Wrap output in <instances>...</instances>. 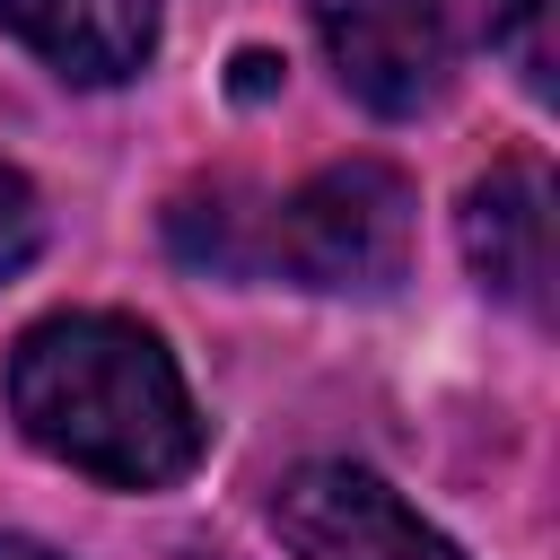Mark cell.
<instances>
[{
	"mask_svg": "<svg viewBox=\"0 0 560 560\" xmlns=\"http://www.w3.org/2000/svg\"><path fill=\"white\" fill-rule=\"evenodd\" d=\"M9 411L52 464L105 490H166L201 455L192 394L131 315H44L9 350Z\"/></svg>",
	"mask_w": 560,
	"mask_h": 560,
	"instance_id": "6da1fadb",
	"label": "cell"
},
{
	"mask_svg": "<svg viewBox=\"0 0 560 560\" xmlns=\"http://www.w3.org/2000/svg\"><path fill=\"white\" fill-rule=\"evenodd\" d=\"M411 219L420 201L385 158H341V166H315L262 219V236H271V262H289V280L376 298L411 271Z\"/></svg>",
	"mask_w": 560,
	"mask_h": 560,
	"instance_id": "7a4b0ae2",
	"label": "cell"
},
{
	"mask_svg": "<svg viewBox=\"0 0 560 560\" xmlns=\"http://www.w3.org/2000/svg\"><path fill=\"white\" fill-rule=\"evenodd\" d=\"M315 35L376 114H429L455 88V26L438 0H315Z\"/></svg>",
	"mask_w": 560,
	"mask_h": 560,
	"instance_id": "3957f363",
	"label": "cell"
},
{
	"mask_svg": "<svg viewBox=\"0 0 560 560\" xmlns=\"http://www.w3.org/2000/svg\"><path fill=\"white\" fill-rule=\"evenodd\" d=\"M271 525L298 560H464L368 464H298L271 499Z\"/></svg>",
	"mask_w": 560,
	"mask_h": 560,
	"instance_id": "277c9868",
	"label": "cell"
},
{
	"mask_svg": "<svg viewBox=\"0 0 560 560\" xmlns=\"http://www.w3.org/2000/svg\"><path fill=\"white\" fill-rule=\"evenodd\" d=\"M464 254L508 306H525V315L551 306V175H542V158H499L464 192Z\"/></svg>",
	"mask_w": 560,
	"mask_h": 560,
	"instance_id": "5b68a950",
	"label": "cell"
},
{
	"mask_svg": "<svg viewBox=\"0 0 560 560\" xmlns=\"http://www.w3.org/2000/svg\"><path fill=\"white\" fill-rule=\"evenodd\" d=\"M0 26L79 88H114L158 52L149 0H0Z\"/></svg>",
	"mask_w": 560,
	"mask_h": 560,
	"instance_id": "8992f818",
	"label": "cell"
},
{
	"mask_svg": "<svg viewBox=\"0 0 560 560\" xmlns=\"http://www.w3.org/2000/svg\"><path fill=\"white\" fill-rule=\"evenodd\" d=\"M35 254H44V201L18 166H0V280H18Z\"/></svg>",
	"mask_w": 560,
	"mask_h": 560,
	"instance_id": "52a82bcc",
	"label": "cell"
},
{
	"mask_svg": "<svg viewBox=\"0 0 560 560\" xmlns=\"http://www.w3.org/2000/svg\"><path fill=\"white\" fill-rule=\"evenodd\" d=\"M0 560H52L44 542H26V534H0Z\"/></svg>",
	"mask_w": 560,
	"mask_h": 560,
	"instance_id": "ba28073f",
	"label": "cell"
}]
</instances>
